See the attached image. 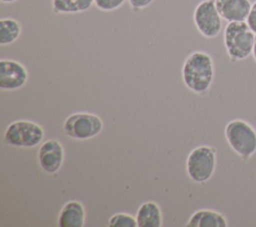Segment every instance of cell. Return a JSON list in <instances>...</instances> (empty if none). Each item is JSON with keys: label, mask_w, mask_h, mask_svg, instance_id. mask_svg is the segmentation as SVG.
I'll return each mask as SVG.
<instances>
[{"label": "cell", "mask_w": 256, "mask_h": 227, "mask_svg": "<svg viewBox=\"0 0 256 227\" xmlns=\"http://www.w3.org/2000/svg\"><path fill=\"white\" fill-rule=\"evenodd\" d=\"M15 1H17V0H1V2H3V3H13Z\"/></svg>", "instance_id": "44dd1931"}, {"label": "cell", "mask_w": 256, "mask_h": 227, "mask_svg": "<svg viewBox=\"0 0 256 227\" xmlns=\"http://www.w3.org/2000/svg\"><path fill=\"white\" fill-rule=\"evenodd\" d=\"M253 33L245 21L227 24L224 31V44L231 59L242 60L251 54L255 40Z\"/></svg>", "instance_id": "7a4b0ae2"}, {"label": "cell", "mask_w": 256, "mask_h": 227, "mask_svg": "<svg viewBox=\"0 0 256 227\" xmlns=\"http://www.w3.org/2000/svg\"><path fill=\"white\" fill-rule=\"evenodd\" d=\"M64 147L56 139H48L39 147L38 162L41 169L47 174L58 172L64 162Z\"/></svg>", "instance_id": "9c48e42d"}, {"label": "cell", "mask_w": 256, "mask_h": 227, "mask_svg": "<svg viewBox=\"0 0 256 227\" xmlns=\"http://www.w3.org/2000/svg\"><path fill=\"white\" fill-rule=\"evenodd\" d=\"M216 167V151L210 146H198L188 155L186 171L189 178L196 183L210 180Z\"/></svg>", "instance_id": "277c9868"}, {"label": "cell", "mask_w": 256, "mask_h": 227, "mask_svg": "<svg viewBox=\"0 0 256 227\" xmlns=\"http://www.w3.org/2000/svg\"><path fill=\"white\" fill-rule=\"evenodd\" d=\"M21 24L13 18H2L0 20V45H9L15 42L21 34Z\"/></svg>", "instance_id": "5bb4252c"}, {"label": "cell", "mask_w": 256, "mask_h": 227, "mask_svg": "<svg viewBox=\"0 0 256 227\" xmlns=\"http://www.w3.org/2000/svg\"><path fill=\"white\" fill-rule=\"evenodd\" d=\"M45 132L42 126L29 120H16L4 131V142L7 145L21 148H33L39 145Z\"/></svg>", "instance_id": "3957f363"}, {"label": "cell", "mask_w": 256, "mask_h": 227, "mask_svg": "<svg viewBox=\"0 0 256 227\" xmlns=\"http://www.w3.org/2000/svg\"><path fill=\"white\" fill-rule=\"evenodd\" d=\"M28 80L26 67L12 59L0 60V89L12 91L22 88Z\"/></svg>", "instance_id": "ba28073f"}, {"label": "cell", "mask_w": 256, "mask_h": 227, "mask_svg": "<svg viewBox=\"0 0 256 227\" xmlns=\"http://www.w3.org/2000/svg\"><path fill=\"white\" fill-rule=\"evenodd\" d=\"M109 227H137L136 218L127 213H116L108 220Z\"/></svg>", "instance_id": "2e32d148"}, {"label": "cell", "mask_w": 256, "mask_h": 227, "mask_svg": "<svg viewBox=\"0 0 256 227\" xmlns=\"http://www.w3.org/2000/svg\"><path fill=\"white\" fill-rule=\"evenodd\" d=\"M215 5L221 18L228 22L247 20L252 7L249 0H215Z\"/></svg>", "instance_id": "30bf717a"}, {"label": "cell", "mask_w": 256, "mask_h": 227, "mask_svg": "<svg viewBox=\"0 0 256 227\" xmlns=\"http://www.w3.org/2000/svg\"><path fill=\"white\" fill-rule=\"evenodd\" d=\"M102 119L93 113L76 112L70 114L63 122V132L76 140H87L98 136L103 130Z\"/></svg>", "instance_id": "8992f818"}, {"label": "cell", "mask_w": 256, "mask_h": 227, "mask_svg": "<svg viewBox=\"0 0 256 227\" xmlns=\"http://www.w3.org/2000/svg\"><path fill=\"white\" fill-rule=\"evenodd\" d=\"M193 21L197 30L207 38L216 37L222 27L221 16L216 8L215 0H203L195 8Z\"/></svg>", "instance_id": "52a82bcc"}, {"label": "cell", "mask_w": 256, "mask_h": 227, "mask_svg": "<svg viewBox=\"0 0 256 227\" xmlns=\"http://www.w3.org/2000/svg\"><path fill=\"white\" fill-rule=\"evenodd\" d=\"M246 22L249 25L250 29L254 33H256V1L253 3V5L251 7V10H250V13L247 17Z\"/></svg>", "instance_id": "ac0fdd59"}, {"label": "cell", "mask_w": 256, "mask_h": 227, "mask_svg": "<svg viewBox=\"0 0 256 227\" xmlns=\"http://www.w3.org/2000/svg\"><path fill=\"white\" fill-rule=\"evenodd\" d=\"M252 52H253V56H254V58L256 60V37H255V40H254V46H253Z\"/></svg>", "instance_id": "ffe728a7"}, {"label": "cell", "mask_w": 256, "mask_h": 227, "mask_svg": "<svg viewBox=\"0 0 256 227\" xmlns=\"http://www.w3.org/2000/svg\"><path fill=\"white\" fill-rule=\"evenodd\" d=\"M94 0H52L55 13H80L88 10Z\"/></svg>", "instance_id": "9a60e30c"}, {"label": "cell", "mask_w": 256, "mask_h": 227, "mask_svg": "<svg viewBox=\"0 0 256 227\" xmlns=\"http://www.w3.org/2000/svg\"><path fill=\"white\" fill-rule=\"evenodd\" d=\"M226 218L214 210L200 209L195 211L189 218L188 227H226Z\"/></svg>", "instance_id": "4fadbf2b"}, {"label": "cell", "mask_w": 256, "mask_h": 227, "mask_svg": "<svg viewBox=\"0 0 256 227\" xmlns=\"http://www.w3.org/2000/svg\"><path fill=\"white\" fill-rule=\"evenodd\" d=\"M137 227H161L163 218L160 206L154 201L142 203L136 212Z\"/></svg>", "instance_id": "7c38bea8"}, {"label": "cell", "mask_w": 256, "mask_h": 227, "mask_svg": "<svg viewBox=\"0 0 256 227\" xmlns=\"http://www.w3.org/2000/svg\"><path fill=\"white\" fill-rule=\"evenodd\" d=\"M86 219V211L78 200H70L61 208L57 225L59 227H83Z\"/></svg>", "instance_id": "8fae6325"}, {"label": "cell", "mask_w": 256, "mask_h": 227, "mask_svg": "<svg viewBox=\"0 0 256 227\" xmlns=\"http://www.w3.org/2000/svg\"><path fill=\"white\" fill-rule=\"evenodd\" d=\"M126 0H94L95 6L102 11H113L120 8Z\"/></svg>", "instance_id": "e0dca14e"}, {"label": "cell", "mask_w": 256, "mask_h": 227, "mask_svg": "<svg viewBox=\"0 0 256 227\" xmlns=\"http://www.w3.org/2000/svg\"><path fill=\"white\" fill-rule=\"evenodd\" d=\"M130 5L136 9H142L149 6L154 0H128Z\"/></svg>", "instance_id": "d6986e66"}, {"label": "cell", "mask_w": 256, "mask_h": 227, "mask_svg": "<svg viewBox=\"0 0 256 227\" xmlns=\"http://www.w3.org/2000/svg\"><path fill=\"white\" fill-rule=\"evenodd\" d=\"M214 78V64L211 56L202 51L191 53L182 66V80L185 86L196 94L206 93Z\"/></svg>", "instance_id": "6da1fadb"}, {"label": "cell", "mask_w": 256, "mask_h": 227, "mask_svg": "<svg viewBox=\"0 0 256 227\" xmlns=\"http://www.w3.org/2000/svg\"><path fill=\"white\" fill-rule=\"evenodd\" d=\"M225 137L234 152L243 159L256 152V131L243 120H232L225 128Z\"/></svg>", "instance_id": "5b68a950"}]
</instances>
